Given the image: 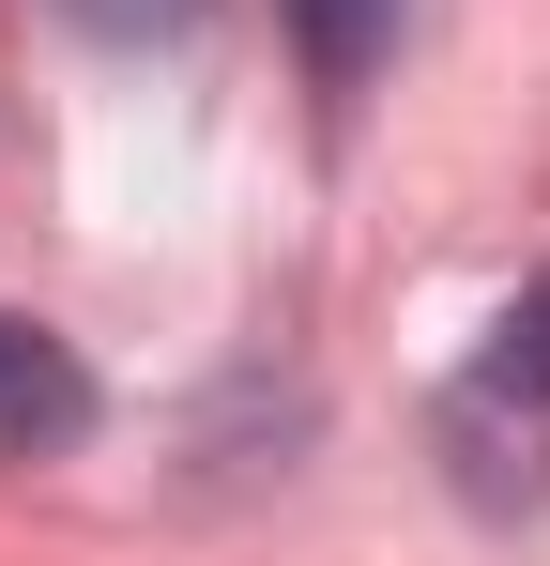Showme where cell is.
<instances>
[{"label": "cell", "mask_w": 550, "mask_h": 566, "mask_svg": "<svg viewBox=\"0 0 550 566\" xmlns=\"http://www.w3.org/2000/svg\"><path fill=\"white\" fill-rule=\"evenodd\" d=\"M92 15H107V31H183L199 0H92Z\"/></svg>", "instance_id": "cell-4"}, {"label": "cell", "mask_w": 550, "mask_h": 566, "mask_svg": "<svg viewBox=\"0 0 550 566\" xmlns=\"http://www.w3.org/2000/svg\"><path fill=\"white\" fill-rule=\"evenodd\" d=\"M77 429H92V368L46 337V322L0 306V460H62Z\"/></svg>", "instance_id": "cell-1"}, {"label": "cell", "mask_w": 550, "mask_h": 566, "mask_svg": "<svg viewBox=\"0 0 550 566\" xmlns=\"http://www.w3.org/2000/svg\"><path fill=\"white\" fill-rule=\"evenodd\" d=\"M474 398H520V413L550 398V291H520V306H505V337H489V368H474Z\"/></svg>", "instance_id": "cell-3"}, {"label": "cell", "mask_w": 550, "mask_h": 566, "mask_svg": "<svg viewBox=\"0 0 550 566\" xmlns=\"http://www.w3.org/2000/svg\"><path fill=\"white\" fill-rule=\"evenodd\" d=\"M290 15H306V62H321V77H367V62L398 46V0H290Z\"/></svg>", "instance_id": "cell-2"}]
</instances>
